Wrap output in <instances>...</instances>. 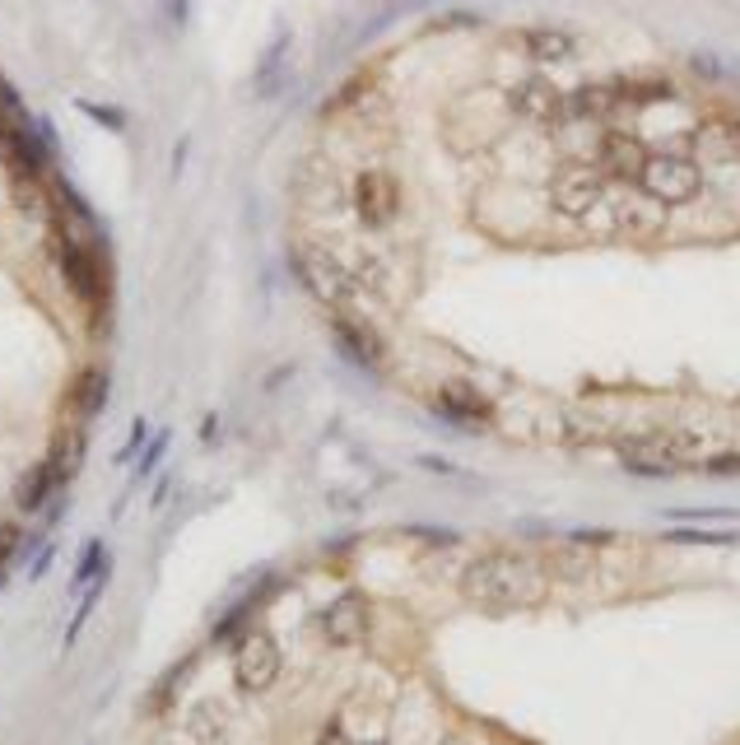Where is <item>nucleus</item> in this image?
<instances>
[{
  "label": "nucleus",
  "mask_w": 740,
  "mask_h": 745,
  "mask_svg": "<svg viewBox=\"0 0 740 745\" xmlns=\"http://www.w3.org/2000/svg\"><path fill=\"white\" fill-rule=\"evenodd\" d=\"M52 559H56V545H42L38 559H33V569H28V578L38 583V578H47V569H52Z\"/></svg>",
  "instance_id": "nucleus-26"
},
{
  "label": "nucleus",
  "mask_w": 740,
  "mask_h": 745,
  "mask_svg": "<svg viewBox=\"0 0 740 745\" xmlns=\"http://www.w3.org/2000/svg\"><path fill=\"white\" fill-rule=\"evenodd\" d=\"M419 466H429V471H447V475H457V466L443 457H419Z\"/></svg>",
  "instance_id": "nucleus-28"
},
{
  "label": "nucleus",
  "mask_w": 740,
  "mask_h": 745,
  "mask_svg": "<svg viewBox=\"0 0 740 745\" xmlns=\"http://www.w3.org/2000/svg\"><path fill=\"white\" fill-rule=\"evenodd\" d=\"M508 103H512L517 117H526V122H545V126H559V112H564V94H559L545 75H526V80L508 94Z\"/></svg>",
  "instance_id": "nucleus-11"
},
{
  "label": "nucleus",
  "mask_w": 740,
  "mask_h": 745,
  "mask_svg": "<svg viewBox=\"0 0 740 745\" xmlns=\"http://www.w3.org/2000/svg\"><path fill=\"white\" fill-rule=\"evenodd\" d=\"M75 108H80L89 122L103 126V131H112V136H122V131H126V112H122V108H108V103H89V98H80Z\"/></svg>",
  "instance_id": "nucleus-21"
},
{
  "label": "nucleus",
  "mask_w": 740,
  "mask_h": 745,
  "mask_svg": "<svg viewBox=\"0 0 740 745\" xmlns=\"http://www.w3.org/2000/svg\"><path fill=\"white\" fill-rule=\"evenodd\" d=\"M699 471H717V475H731V471H740V452L736 447H717L713 457L703 461Z\"/></svg>",
  "instance_id": "nucleus-23"
},
{
  "label": "nucleus",
  "mask_w": 740,
  "mask_h": 745,
  "mask_svg": "<svg viewBox=\"0 0 740 745\" xmlns=\"http://www.w3.org/2000/svg\"><path fill=\"white\" fill-rule=\"evenodd\" d=\"M108 396H112V373L108 368H89L80 378V387H75V406H80V415H103L108 410Z\"/></svg>",
  "instance_id": "nucleus-17"
},
{
  "label": "nucleus",
  "mask_w": 740,
  "mask_h": 745,
  "mask_svg": "<svg viewBox=\"0 0 740 745\" xmlns=\"http://www.w3.org/2000/svg\"><path fill=\"white\" fill-rule=\"evenodd\" d=\"M289 271H294V280L303 289H308L317 303H326L331 312H340L345 303H354L359 294V285H354V271L350 261L336 257L331 247H317V243H303L289 252Z\"/></svg>",
  "instance_id": "nucleus-3"
},
{
  "label": "nucleus",
  "mask_w": 740,
  "mask_h": 745,
  "mask_svg": "<svg viewBox=\"0 0 740 745\" xmlns=\"http://www.w3.org/2000/svg\"><path fill=\"white\" fill-rule=\"evenodd\" d=\"M694 149H703L708 159H740V117H731V112H713V117H703L699 126H694Z\"/></svg>",
  "instance_id": "nucleus-12"
},
{
  "label": "nucleus",
  "mask_w": 740,
  "mask_h": 745,
  "mask_svg": "<svg viewBox=\"0 0 740 745\" xmlns=\"http://www.w3.org/2000/svg\"><path fill=\"white\" fill-rule=\"evenodd\" d=\"M331 340H336V350L345 354L359 373H377L382 359H387L382 336H377L364 317H354V312H331Z\"/></svg>",
  "instance_id": "nucleus-10"
},
{
  "label": "nucleus",
  "mask_w": 740,
  "mask_h": 745,
  "mask_svg": "<svg viewBox=\"0 0 740 745\" xmlns=\"http://www.w3.org/2000/svg\"><path fill=\"white\" fill-rule=\"evenodd\" d=\"M350 210L364 229H387L401 215V182L387 173V168H364L354 173L350 182Z\"/></svg>",
  "instance_id": "nucleus-6"
},
{
  "label": "nucleus",
  "mask_w": 740,
  "mask_h": 745,
  "mask_svg": "<svg viewBox=\"0 0 740 745\" xmlns=\"http://www.w3.org/2000/svg\"><path fill=\"white\" fill-rule=\"evenodd\" d=\"M173 443V434H154L145 443V452H140V461H135V480H149V475H154V466H159L163 461V447Z\"/></svg>",
  "instance_id": "nucleus-22"
},
{
  "label": "nucleus",
  "mask_w": 740,
  "mask_h": 745,
  "mask_svg": "<svg viewBox=\"0 0 740 745\" xmlns=\"http://www.w3.org/2000/svg\"><path fill=\"white\" fill-rule=\"evenodd\" d=\"M284 671L280 643L266 629H247L238 643H233V685L243 694H266L275 690V680Z\"/></svg>",
  "instance_id": "nucleus-5"
},
{
  "label": "nucleus",
  "mask_w": 740,
  "mask_h": 745,
  "mask_svg": "<svg viewBox=\"0 0 740 745\" xmlns=\"http://www.w3.org/2000/svg\"><path fill=\"white\" fill-rule=\"evenodd\" d=\"M606 191H610V182L596 173L592 163H568L564 173H554V182H550V205L564 219H587L596 205L606 201Z\"/></svg>",
  "instance_id": "nucleus-8"
},
{
  "label": "nucleus",
  "mask_w": 740,
  "mask_h": 745,
  "mask_svg": "<svg viewBox=\"0 0 740 745\" xmlns=\"http://www.w3.org/2000/svg\"><path fill=\"white\" fill-rule=\"evenodd\" d=\"M103 587H108V573H103L98 583H89V587L80 592V606H75V615H70V624H66V648L75 643V638H80V629L89 624V615L98 610V596H103Z\"/></svg>",
  "instance_id": "nucleus-20"
},
{
  "label": "nucleus",
  "mask_w": 740,
  "mask_h": 745,
  "mask_svg": "<svg viewBox=\"0 0 740 745\" xmlns=\"http://www.w3.org/2000/svg\"><path fill=\"white\" fill-rule=\"evenodd\" d=\"M429 406H433V415H438V420L461 424V429H485V424L494 420V401H489V396L480 392L471 378H457V373L433 387Z\"/></svg>",
  "instance_id": "nucleus-7"
},
{
  "label": "nucleus",
  "mask_w": 740,
  "mask_h": 745,
  "mask_svg": "<svg viewBox=\"0 0 740 745\" xmlns=\"http://www.w3.org/2000/svg\"><path fill=\"white\" fill-rule=\"evenodd\" d=\"M368 634H373V606H368L364 592H340L326 601L322 610V638L331 648H364Z\"/></svg>",
  "instance_id": "nucleus-9"
},
{
  "label": "nucleus",
  "mask_w": 740,
  "mask_h": 745,
  "mask_svg": "<svg viewBox=\"0 0 740 745\" xmlns=\"http://www.w3.org/2000/svg\"><path fill=\"white\" fill-rule=\"evenodd\" d=\"M312 745H359V741H354V736L345 732L340 722H326V727L317 732V741H312Z\"/></svg>",
  "instance_id": "nucleus-25"
},
{
  "label": "nucleus",
  "mask_w": 740,
  "mask_h": 745,
  "mask_svg": "<svg viewBox=\"0 0 740 745\" xmlns=\"http://www.w3.org/2000/svg\"><path fill=\"white\" fill-rule=\"evenodd\" d=\"M359 745H382V741H359Z\"/></svg>",
  "instance_id": "nucleus-29"
},
{
  "label": "nucleus",
  "mask_w": 740,
  "mask_h": 745,
  "mask_svg": "<svg viewBox=\"0 0 740 745\" xmlns=\"http://www.w3.org/2000/svg\"><path fill=\"white\" fill-rule=\"evenodd\" d=\"M163 14H168V19L182 28V24H187V0H163Z\"/></svg>",
  "instance_id": "nucleus-27"
},
{
  "label": "nucleus",
  "mask_w": 740,
  "mask_h": 745,
  "mask_svg": "<svg viewBox=\"0 0 740 745\" xmlns=\"http://www.w3.org/2000/svg\"><path fill=\"white\" fill-rule=\"evenodd\" d=\"M284 61H289V33H275L270 38V47L261 52V61H256V75H252V94L256 98H275L284 84Z\"/></svg>",
  "instance_id": "nucleus-15"
},
{
  "label": "nucleus",
  "mask_w": 740,
  "mask_h": 745,
  "mask_svg": "<svg viewBox=\"0 0 740 745\" xmlns=\"http://www.w3.org/2000/svg\"><path fill=\"white\" fill-rule=\"evenodd\" d=\"M103 573H112V564H108V545H103V541H89V545H84V555H80V564H75L70 592H84V587L98 583Z\"/></svg>",
  "instance_id": "nucleus-19"
},
{
  "label": "nucleus",
  "mask_w": 740,
  "mask_h": 745,
  "mask_svg": "<svg viewBox=\"0 0 740 745\" xmlns=\"http://www.w3.org/2000/svg\"><path fill=\"white\" fill-rule=\"evenodd\" d=\"M56 489H61V475H56L52 457H47V461H38V466H33L24 480H19V508H24V513H38V508L52 499Z\"/></svg>",
  "instance_id": "nucleus-16"
},
{
  "label": "nucleus",
  "mask_w": 740,
  "mask_h": 745,
  "mask_svg": "<svg viewBox=\"0 0 740 745\" xmlns=\"http://www.w3.org/2000/svg\"><path fill=\"white\" fill-rule=\"evenodd\" d=\"M461 596L480 606H526L545 596V569L526 555H480L461 569Z\"/></svg>",
  "instance_id": "nucleus-1"
},
{
  "label": "nucleus",
  "mask_w": 740,
  "mask_h": 745,
  "mask_svg": "<svg viewBox=\"0 0 740 745\" xmlns=\"http://www.w3.org/2000/svg\"><path fill=\"white\" fill-rule=\"evenodd\" d=\"M633 187L652 205H689L703 196V168L694 154H680V149H647Z\"/></svg>",
  "instance_id": "nucleus-2"
},
{
  "label": "nucleus",
  "mask_w": 740,
  "mask_h": 745,
  "mask_svg": "<svg viewBox=\"0 0 740 745\" xmlns=\"http://www.w3.org/2000/svg\"><path fill=\"white\" fill-rule=\"evenodd\" d=\"M522 52L536 66H559V61L578 56V38L564 33V28H531V33H522Z\"/></svg>",
  "instance_id": "nucleus-14"
},
{
  "label": "nucleus",
  "mask_w": 740,
  "mask_h": 745,
  "mask_svg": "<svg viewBox=\"0 0 740 745\" xmlns=\"http://www.w3.org/2000/svg\"><path fill=\"white\" fill-rule=\"evenodd\" d=\"M52 261L66 289L80 298L84 308H103V298H108V275H103V261L89 243H84L80 233H70V224H61L52 238Z\"/></svg>",
  "instance_id": "nucleus-4"
},
{
  "label": "nucleus",
  "mask_w": 740,
  "mask_h": 745,
  "mask_svg": "<svg viewBox=\"0 0 740 745\" xmlns=\"http://www.w3.org/2000/svg\"><path fill=\"white\" fill-rule=\"evenodd\" d=\"M145 438H149V424L145 420H135L131 424V434H126V447H122V461H131L135 452H145Z\"/></svg>",
  "instance_id": "nucleus-24"
},
{
  "label": "nucleus",
  "mask_w": 740,
  "mask_h": 745,
  "mask_svg": "<svg viewBox=\"0 0 740 745\" xmlns=\"http://www.w3.org/2000/svg\"><path fill=\"white\" fill-rule=\"evenodd\" d=\"M433 727H438V713L419 690H410V699L391 713V732L401 745H433Z\"/></svg>",
  "instance_id": "nucleus-13"
},
{
  "label": "nucleus",
  "mask_w": 740,
  "mask_h": 745,
  "mask_svg": "<svg viewBox=\"0 0 740 745\" xmlns=\"http://www.w3.org/2000/svg\"><path fill=\"white\" fill-rule=\"evenodd\" d=\"M187 732L196 745H219L224 741V708L210 704V699H201V704L187 708Z\"/></svg>",
  "instance_id": "nucleus-18"
}]
</instances>
